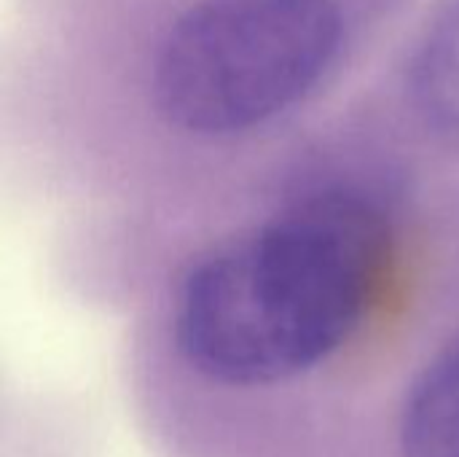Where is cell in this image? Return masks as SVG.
I'll list each match as a JSON object with an SVG mask.
<instances>
[{"mask_svg":"<svg viewBox=\"0 0 459 457\" xmlns=\"http://www.w3.org/2000/svg\"><path fill=\"white\" fill-rule=\"evenodd\" d=\"M387 261L390 221L371 197L309 194L188 269L169 318L175 353L226 393L293 391L363 334Z\"/></svg>","mask_w":459,"mask_h":457,"instance_id":"cell-1","label":"cell"},{"mask_svg":"<svg viewBox=\"0 0 459 457\" xmlns=\"http://www.w3.org/2000/svg\"><path fill=\"white\" fill-rule=\"evenodd\" d=\"M333 0H202L164 35L153 102L191 135H237L304 100L333 62Z\"/></svg>","mask_w":459,"mask_h":457,"instance_id":"cell-2","label":"cell"},{"mask_svg":"<svg viewBox=\"0 0 459 457\" xmlns=\"http://www.w3.org/2000/svg\"><path fill=\"white\" fill-rule=\"evenodd\" d=\"M385 434L387 457H459V339L411 372Z\"/></svg>","mask_w":459,"mask_h":457,"instance_id":"cell-3","label":"cell"},{"mask_svg":"<svg viewBox=\"0 0 459 457\" xmlns=\"http://www.w3.org/2000/svg\"><path fill=\"white\" fill-rule=\"evenodd\" d=\"M409 86L433 127L459 132V0L444 3L428 24L409 67Z\"/></svg>","mask_w":459,"mask_h":457,"instance_id":"cell-4","label":"cell"}]
</instances>
